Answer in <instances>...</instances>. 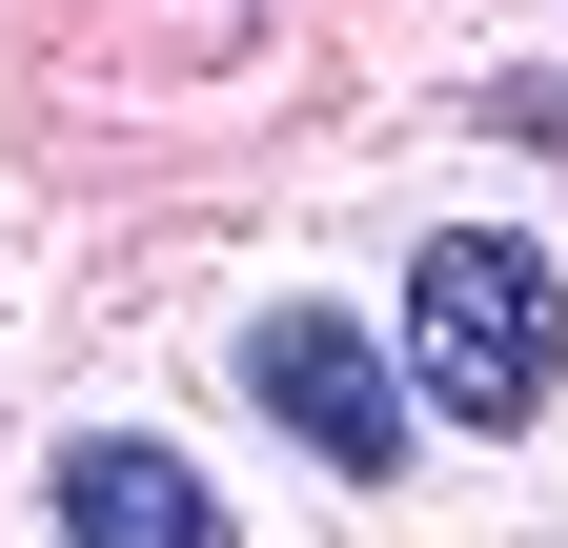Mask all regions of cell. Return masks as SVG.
<instances>
[{"mask_svg": "<svg viewBox=\"0 0 568 548\" xmlns=\"http://www.w3.org/2000/svg\"><path fill=\"white\" fill-rule=\"evenodd\" d=\"M568 386V264L528 224H426L406 244V406L467 447H528Z\"/></svg>", "mask_w": 568, "mask_h": 548, "instance_id": "1", "label": "cell"}, {"mask_svg": "<svg viewBox=\"0 0 568 548\" xmlns=\"http://www.w3.org/2000/svg\"><path fill=\"white\" fill-rule=\"evenodd\" d=\"M244 406L325 467V488H386V467H406V386H386V346L345 305H264L244 325Z\"/></svg>", "mask_w": 568, "mask_h": 548, "instance_id": "2", "label": "cell"}, {"mask_svg": "<svg viewBox=\"0 0 568 548\" xmlns=\"http://www.w3.org/2000/svg\"><path fill=\"white\" fill-rule=\"evenodd\" d=\"M41 528H61V548H244V508L203 488L163 427H82V447L41 467Z\"/></svg>", "mask_w": 568, "mask_h": 548, "instance_id": "3", "label": "cell"}]
</instances>
